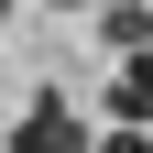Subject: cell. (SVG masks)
<instances>
[{
	"label": "cell",
	"instance_id": "1",
	"mask_svg": "<svg viewBox=\"0 0 153 153\" xmlns=\"http://www.w3.org/2000/svg\"><path fill=\"white\" fill-rule=\"evenodd\" d=\"M11 153H88V120H76L66 88H33V120L11 131Z\"/></svg>",
	"mask_w": 153,
	"mask_h": 153
},
{
	"label": "cell",
	"instance_id": "2",
	"mask_svg": "<svg viewBox=\"0 0 153 153\" xmlns=\"http://www.w3.org/2000/svg\"><path fill=\"white\" fill-rule=\"evenodd\" d=\"M109 120H120V131H153V55H120V76H109Z\"/></svg>",
	"mask_w": 153,
	"mask_h": 153
},
{
	"label": "cell",
	"instance_id": "3",
	"mask_svg": "<svg viewBox=\"0 0 153 153\" xmlns=\"http://www.w3.org/2000/svg\"><path fill=\"white\" fill-rule=\"evenodd\" d=\"M99 33H109L120 55H142V0H109V11H99Z\"/></svg>",
	"mask_w": 153,
	"mask_h": 153
},
{
	"label": "cell",
	"instance_id": "4",
	"mask_svg": "<svg viewBox=\"0 0 153 153\" xmlns=\"http://www.w3.org/2000/svg\"><path fill=\"white\" fill-rule=\"evenodd\" d=\"M88 153H153V131H99Z\"/></svg>",
	"mask_w": 153,
	"mask_h": 153
},
{
	"label": "cell",
	"instance_id": "5",
	"mask_svg": "<svg viewBox=\"0 0 153 153\" xmlns=\"http://www.w3.org/2000/svg\"><path fill=\"white\" fill-rule=\"evenodd\" d=\"M0 11H11V0H0Z\"/></svg>",
	"mask_w": 153,
	"mask_h": 153
},
{
	"label": "cell",
	"instance_id": "6",
	"mask_svg": "<svg viewBox=\"0 0 153 153\" xmlns=\"http://www.w3.org/2000/svg\"><path fill=\"white\" fill-rule=\"evenodd\" d=\"M99 11H109V0H99Z\"/></svg>",
	"mask_w": 153,
	"mask_h": 153
},
{
	"label": "cell",
	"instance_id": "7",
	"mask_svg": "<svg viewBox=\"0 0 153 153\" xmlns=\"http://www.w3.org/2000/svg\"><path fill=\"white\" fill-rule=\"evenodd\" d=\"M66 11H76V0H66Z\"/></svg>",
	"mask_w": 153,
	"mask_h": 153
}]
</instances>
